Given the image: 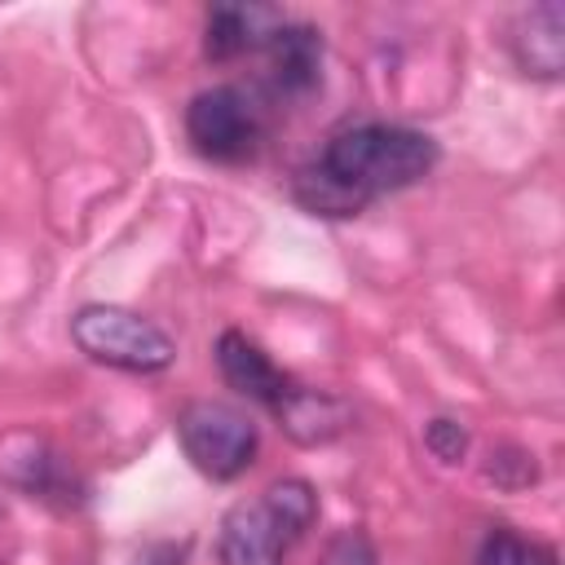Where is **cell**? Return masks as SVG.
<instances>
[{"label": "cell", "instance_id": "obj_1", "mask_svg": "<svg viewBox=\"0 0 565 565\" xmlns=\"http://www.w3.org/2000/svg\"><path fill=\"white\" fill-rule=\"evenodd\" d=\"M437 141L419 128L384 119L344 124L322 141L309 163L296 168L291 199L313 216L344 221L406 185H419L437 168Z\"/></svg>", "mask_w": 565, "mask_h": 565}, {"label": "cell", "instance_id": "obj_2", "mask_svg": "<svg viewBox=\"0 0 565 565\" xmlns=\"http://www.w3.org/2000/svg\"><path fill=\"white\" fill-rule=\"evenodd\" d=\"M318 521V490L305 477H278L221 516V565H282Z\"/></svg>", "mask_w": 565, "mask_h": 565}, {"label": "cell", "instance_id": "obj_3", "mask_svg": "<svg viewBox=\"0 0 565 565\" xmlns=\"http://www.w3.org/2000/svg\"><path fill=\"white\" fill-rule=\"evenodd\" d=\"M71 340L93 362L132 375H159L177 362V340L128 305H79L71 318Z\"/></svg>", "mask_w": 565, "mask_h": 565}, {"label": "cell", "instance_id": "obj_4", "mask_svg": "<svg viewBox=\"0 0 565 565\" xmlns=\"http://www.w3.org/2000/svg\"><path fill=\"white\" fill-rule=\"evenodd\" d=\"M177 441H181L185 459L203 477L234 481V477H243L252 468L256 446H260V428L234 402L199 397V402H185L181 406V415H177Z\"/></svg>", "mask_w": 565, "mask_h": 565}, {"label": "cell", "instance_id": "obj_5", "mask_svg": "<svg viewBox=\"0 0 565 565\" xmlns=\"http://www.w3.org/2000/svg\"><path fill=\"white\" fill-rule=\"evenodd\" d=\"M185 137L212 163H247L265 137V110L238 84H212L185 106Z\"/></svg>", "mask_w": 565, "mask_h": 565}, {"label": "cell", "instance_id": "obj_6", "mask_svg": "<svg viewBox=\"0 0 565 565\" xmlns=\"http://www.w3.org/2000/svg\"><path fill=\"white\" fill-rule=\"evenodd\" d=\"M216 366L234 393H243L247 402H260L265 411H278L300 388L296 375H287L247 331H234V327L221 331V340H216Z\"/></svg>", "mask_w": 565, "mask_h": 565}, {"label": "cell", "instance_id": "obj_7", "mask_svg": "<svg viewBox=\"0 0 565 565\" xmlns=\"http://www.w3.org/2000/svg\"><path fill=\"white\" fill-rule=\"evenodd\" d=\"M282 9L274 4H243V0H230V4H212L207 9V22H203V53L212 62H234L243 53H256L269 44V35L282 26Z\"/></svg>", "mask_w": 565, "mask_h": 565}, {"label": "cell", "instance_id": "obj_8", "mask_svg": "<svg viewBox=\"0 0 565 565\" xmlns=\"http://www.w3.org/2000/svg\"><path fill=\"white\" fill-rule=\"evenodd\" d=\"M260 53L269 57L274 93L305 97V93L318 88V75H322V31H313L309 22H282Z\"/></svg>", "mask_w": 565, "mask_h": 565}, {"label": "cell", "instance_id": "obj_9", "mask_svg": "<svg viewBox=\"0 0 565 565\" xmlns=\"http://www.w3.org/2000/svg\"><path fill=\"white\" fill-rule=\"evenodd\" d=\"M512 57L525 75L556 79L565 71V9L556 0L534 4L512 26Z\"/></svg>", "mask_w": 565, "mask_h": 565}, {"label": "cell", "instance_id": "obj_10", "mask_svg": "<svg viewBox=\"0 0 565 565\" xmlns=\"http://www.w3.org/2000/svg\"><path fill=\"white\" fill-rule=\"evenodd\" d=\"M278 424L300 441V446H318V441H331L335 433H344V406L327 393H313V388H296L278 411Z\"/></svg>", "mask_w": 565, "mask_h": 565}, {"label": "cell", "instance_id": "obj_11", "mask_svg": "<svg viewBox=\"0 0 565 565\" xmlns=\"http://www.w3.org/2000/svg\"><path fill=\"white\" fill-rule=\"evenodd\" d=\"M13 441L22 446V455H13V450L0 441V472H4L13 486H22L31 499H49V494L66 490V472H62V463H57L35 437L13 433Z\"/></svg>", "mask_w": 565, "mask_h": 565}, {"label": "cell", "instance_id": "obj_12", "mask_svg": "<svg viewBox=\"0 0 565 565\" xmlns=\"http://www.w3.org/2000/svg\"><path fill=\"white\" fill-rule=\"evenodd\" d=\"M477 565H556V552L539 539L516 534L512 525H494L477 547Z\"/></svg>", "mask_w": 565, "mask_h": 565}, {"label": "cell", "instance_id": "obj_13", "mask_svg": "<svg viewBox=\"0 0 565 565\" xmlns=\"http://www.w3.org/2000/svg\"><path fill=\"white\" fill-rule=\"evenodd\" d=\"M318 565H380V556H375V543H371L366 530H340L322 547Z\"/></svg>", "mask_w": 565, "mask_h": 565}, {"label": "cell", "instance_id": "obj_14", "mask_svg": "<svg viewBox=\"0 0 565 565\" xmlns=\"http://www.w3.org/2000/svg\"><path fill=\"white\" fill-rule=\"evenodd\" d=\"M424 446L433 450V459L459 463L463 450H468V428H463L459 419H433V424L424 428Z\"/></svg>", "mask_w": 565, "mask_h": 565}]
</instances>
